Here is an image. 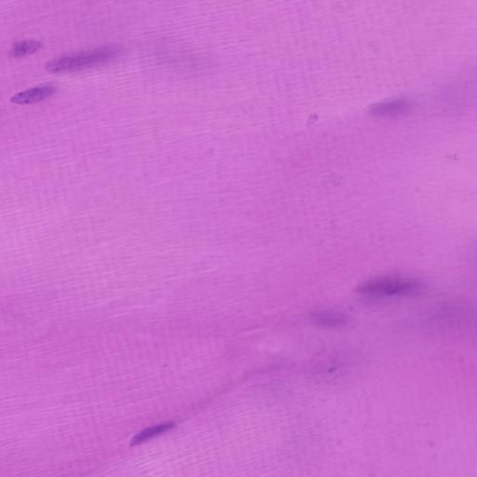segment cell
Masks as SVG:
<instances>
[{"label": "cell", "instance_id": "6da1fadb", "mask_svg": "<svg viewBox=\"0 0 477 477\" xmlns=\"http://www.w3.org/2000/svg\"><path fill=\"white\" fill-rule=\"evenodd\" d=\"M425 287L424 281L419 279L386 276L367 281L358 292L371 297H409L422 294Z\"/></svg>", "mask_w": 477, "mask_h": 477}, {"label": "cell", "instance_id": "7a4b0ae2", "mask_svg": "<svg viewBox=\"0 0 477 477\" xmlns=\"http://www.w3.org/2000/svg\"><path fill=\"white\" fill-rule=\"evenodd\" d=\"M121 51V48L113 45L69 54L51 60L46 64L45 69L51 73L80 71L107 63L119 55Z\"/></svg>", "mask_w": 477, "mask_h": 477}, {"label": "cell", "instance_id": "3957f363", "mask_svg": "<svg viewBox=\"0 0 477 477\" xmlns=\"http://www.w3.org/2000/svg\"><path fill=\"white\" fill-rule=\"evenodd\" d=\"M56 87L51 84L33 87V88L27 89L26 91L15 94L10 98V102L16 105L34 104V103L42 102L50 98L56 93Z\"/></svg>", "mask_w": 477, "mask_h": 477}, {"label": "cell", "instance_id": "277c9868", "mask_svg": "<svg viewBox=\"0 0 477 477\" xmlns=\"http://www.w3.org/2000/svg\"><path fill=\"white\" fill-rule=\"evenodd\" d=\"M410 104L405 99H395L374 105L372 113L376 116H392L406 112Z\"/></svg>", "mask_w": 477, "mask_h": 477}, {"label": "cell", "instance_id": "5b68a950", "mask_svg": "<svg viewBox=\"0 0 477 477\" xmlns=\"http://www.w3.org/2000/svg\"><path fill=\"white\" fill-rule=\"evenodd\" d=\"M175 422H164L154 426L146 428V429L141 431L137 435H135L132 438V446H138V444L145 443V442L150 440L156 436L164 435V433L169 432L175 427Z\"/></svg>", "mask_w": 477, "mask_h": 477}, {"label": "cell", "instance_id": "8992f818", "mask_svg": "<svg viewBox=\"0 0 477 477\" xmlns=\"http://www.w3.org/2000/svg\"><path fill=\"white\" fill-rule=\"evenodd\" d=\"M311 319L314 324L325 327H338L346 322V317L335 311H316Z\"/></svg>", "mask_w": 477, "mask_h": 477}, {"label": "cell", "instance_id": "52a82bcc", "mask_svg": "<svg viewBox=\"0 0 477 477\" xmlns=\"http://www.w3.org/2000/svg\"><path fill=\"white\" fill-rule=\"evenodd\" d=\"M42 48L43 43L37 42V40H23V42H16L12 45L10 54V56L19 58V57L36 53Z\"/></svg>", "mask_w": 477, "mask_h": 477}]
</instances>
